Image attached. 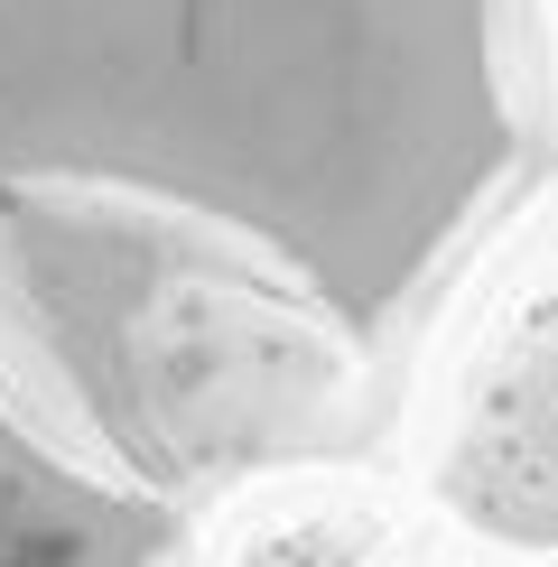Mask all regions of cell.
Instances as JSON below:
<instances>
[{
	"label": "cell",
	"mask_w": 558,
	"mask_h": 567,
	"mask_svg": "<svg viewBox=\"0 0 558 567\" xmlns=\"http://www.w3.org/2000/svg\"><path fill=\"white\" fill-rule=\"evenodd\" d=\"M512 0H0V196L196 224L382 336L521 168Z\"/></svg>",
	"instance_id": "6da1fadb"
},
{
	"label": "cell",
	"mask_w": 558,
	"mask_h": 567,
	"mask_svg": "<svg viewBox=\"0 0 558 567\" xmlns=\"http://www.w3.org/2000/svg\"><path fill=\"white\" fill-rule=\"evenodd\" d=\"M447 493L494 539H558V205L530 243H503V289L456 382Z\"/></svg>",
	"instance_id": "7a4b0ae2"
},
{
	"label": "cell",
	"mask_w": 558,
	"mask_h": 567,
	"mask_svg": "<svg viewBox=\"0 0 558 567\" xmlns=\"http://www.w3.org/2000/svg\"><path fill=\"white\" fill-rule=\"evenodd\" d=\"M177 549L158 493L112 484L0 400V567H177Z\"/></svg>",
	"instance_id": "3957f363"
}]
</instances>
